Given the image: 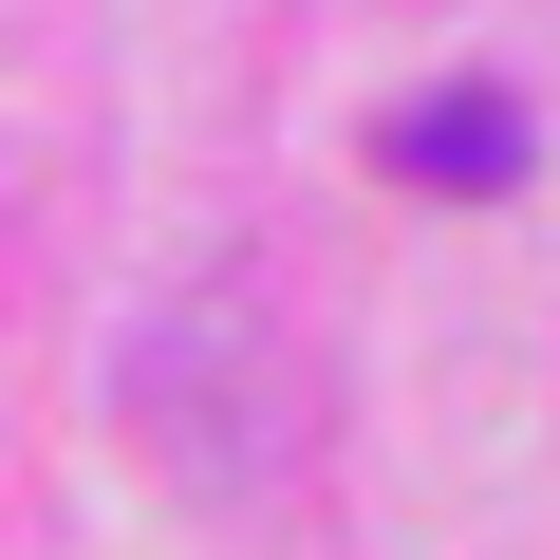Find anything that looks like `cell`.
I'll return each mask as SVG.
<instances>
[{"label":"cell","mask_w":560,"mask_h":560,"mask_svg":"<svg viewBox=\"0 0 560 560\" xmlns=\"http://www.w3.org/2000/svg\"><path fill=\"white\" fill-rule=\"evenodd\" d=\"M523 168V94H430V113H393V187H504Z\"/></svg>","instance_id":"1"}]
</instances>
